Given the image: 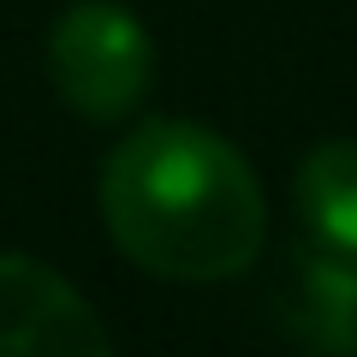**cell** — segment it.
<instances>
[{
    "mask_svg": "<svg viewBox=\"0 0 357 357\" xmlns=\"http://www.w3.org/2000/svg\"><path fill=\"white\" fill-rule=\"evenodd\" d=\"M102 220L155 280H232L262 256L268 203L250 161L191 119L137 126L102 173Z\"/></svg>",
    "mask_w": 357,
    "mask_h": 357,
    "instance_id": "cell-1",
    "label": "cell"
},
{
    "mask_svg": "<svg viewBox=\"0 0 357 357\" xmlns=\"http://www.w3.org/2000/svg\"><path fill=\"white\" fill-rule=\"evenodd\" d=\"M48 77L84 119H126L155 77V48L137 13L114 0H77L48 30Z\"/></svg>",
    "mask_w": 357,
    "mask_h": 357,
    "instance_id": "cell-2",
    "label": "cell"
},
{
    "mask_svg": "<svg viewBox=\"0 0 357 357\" xmlns=\"http://www.w3.org/2000/svg\"><path fill=\"white\" fill-rule=\"evenodd\" d=\"M102 357L114 333L102 316L36 256H0V357Z\"/></svg>",
    "mask_w": 357,
    "mask_h": 357,
    "instance_id": "cell-3",
    "label": "cell"
},
{
    "mask_svg": "<svg viewBox=\"0 0 357 357\" xmlns=\"http://www.w3.org/2000/svg\"><path fill=\"white\" fill-rule=\"evenodd\" d=\"M274 316L298 345L316 351H357V262L328 256L316 244L292 256L274 292Z\"/></svg>",
    "mask_w": 357,
    "mask_h": 357,
    "instance_id": "cell-4",
    "label": "cell"
},
{
    "mask_svg": "<svg viewBox=\"0 0 357 357\" xmlns=\"http://www.w3.org/2000/svg\"><path fill=\"white\" fill-rule=\"evenodd\" d=\"M298 220L310 244L357 262V143L333 137L304 155L298 167Z\"/></svg>",
    "mask_w": 357,
    "mask_h": 357,
    "instance_id": "cell-5",
    "label": "cell"
}]
</instances>
